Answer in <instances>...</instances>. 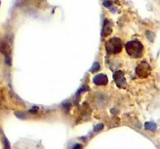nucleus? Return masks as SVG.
<instances>
[{"mask_svg":"<svg viewBox=\"0 0 160 149\" xmlns=\"http://www.w3.org/2000/svg\"><path fill=\"white\" fill-rule=\"evenodd\" d=\"M108 81H109V80H108L107 76L105 74H102V73L96 75L93 79L94 84L99 86L106 85L108 84Z\"/></svg>","mask_w":160,"mask_h":149,"instance_id":"obj_5","label":"nucleus"},{"mask_svg":"<svg viewBox=\"0 0 160 149\" xmlns=\"http://www.w3.org/2000/svg\"><path fill=\"white\" fill-rule=\"evenodd\" d=\"M106 49L109 54H118L123 49L122 41L118 37H112L106 43Z\"/></svg>","mask_w":160,"mask_h":149,"instance_id":"obj_2","label":"nucleus"},{"mask_svg":"<svg viewBox=\"0 0 160 149\" xmlns=\"http://www.w3.org/2000/svg\"><path fill=\"white\" fill-rule=\"evenodd\" d=\"M103 5H104L106 7L109 8L110 7L111 5H112V2H111V0H106V1H105L104 2H103Z\"/></svg>","mask_w":160,"mask_h":149,"instance_id":"obj_12","label":"nucleus"},{"mask_svg":"<svg viewBox=\"0 0 160 149\" xmlns=\"http://www.w3.org/2000/svg\"><path fill=\"white\" fill-rule=\"evenodd\" d=\"M0 4H1V1H0Z\"/></svg>","mask_w":160,"mask_h":149,"instance_id":"obj_16","label":"nucleus"},{"mask_svg":"<svg viewBox=\"0 0 160 149\" xmlns=\"http://www.w3.org/2000/svg\"><path fill=\"white\" fill-rule=\"evenodd\" d=\"M152 71V68L149 64L144 61L142 62L136 68V74L141 78H146L150 75Z\"/></svg>","mask_w":160,"mask_h":149,"instance_id":"obj_3","label":"nucleus"},{"mask_svg":"<svg viewBox=\"0 0 160 149\" xmlns=\"http://www.w3.org/2000/svg\"><path fill=\"white\" fill-rule=\"evenodd\" d=\"M100 69V64L98 63V62H95V63L92 65V68H91L90 71L92 72V73H95V72L98 71Z\"/></svg>","mask_w":160,"mask_h":149,"instance_id":"obj_9","label":"nucleus"},{"mask_svg":"<svg viewBox=\"0 0 160 149\" xmlns=\"http://www.w3.org/2000/svg\"><path fill=\"white\" fill-rule=\"evenodd\" d=\"M81 148V146L80 145H76V146L73 147V148Z\"/></svg>","mask_w":160,"mask_h":149,"instance_id":"obj_15","label":"nucleus"},{"mask_svg":"<svg viewBox=\"0 0 160 149\" xmlns=\"http://www.w3.org/2000/svg\"><path fill=\"white\" fill-rule=\"evenodd\" d=\"M112 33V26H111V23L109 20L107 19L104 20V25H103L102 29V34L105 37H107L109 34Z\"/></svg>","mask_w":160,"mask_h":149,"instance_id":"obj_6","label":"nucleus"},{"mask_svg":"<svg viewBox=\"0 0 160 149\" xmlns=\"http://www.w3.org/2000/svg\"><path fill=\"white\" fill-rule=\"evenodd\" d=\"M126 51L131 57L138 59L143 56L144 46L139 41H131L127 43Z\"/></svg>","mask_w":160,"mask_h":149,"instance_id":"obj_1","label":"nucleus"},{"mask_svg":"<svg viewBox=\"0 0 160 149\" xmlns=\"http://www.w3.org/2000/svg\"><path fill=\"white\" fill-rule=\"evenodd\" d=\"M6 62L8 64V65H11V62H12V60H11L10 56H6Z\"/></svg>","mask_w":160,"mask_h":149,"instance_id":"obj_13","label":"nucleus"},{"mask_svg":"<svg viewBox=\"0 0 160 149\" xmlns=\"http://www.w3.org/2000/svg\"><path fill=\"white\" fill-rule=\"evenodd\" d=\"M102 128H103V124L102 123H100V124H98L97 126H95V127L94 128V131H95V132H97V131H101Z\"/></svg>","mask_w":160,"mask_h":149,"instance_id":"obj_11","label":"nucleus"},{"mask_svg":"<svg viewBox=\"0 0 160 149\" xmlns=\"http://www.w3.org/2000/svg\"><path fill=\"white\" fill-rule=\"evenodd\" d=\"M0 50H1V52L3 53L5 56H9V53H10V49L6 44H2L1 48H0Z\"/></svg>","mask_w":160,"mask_h":149,"instance_id":"obj_8","label":"nucleus"},{"mask_svg":"<svg viewBox=\"0 0 160 149\" xmlns=\"http://www.w3.org/2000/svg\"><path fill=\"white\" fill-rule=\"evenodd\" d=\"M113 80L116 84L120 88H125L127 87V81L124 77V73L122 70H118L113 74Z\"/></svg>","mask_w":160,"mask_h":149,"instance_id":"obj_4","label":"nucleus"},{"mask_svg":"<svg viewBox=\"0 0 160 149\" xmlns=\"http://www.w3.org/2000/svg\"><path fill=\"white\" fill-rule=\"evenodd\" d=\"M16 116H17L18 118L20 119H26L27 118V116L25 115L24 113H23V112H16Z\"/></svg>","mask_w":160,"mask_h":149,"instance_id":"obj_10","label":"nucleus"},{"mask_svg":"<svg viewBox=\"0 0 160 149\" xmlns=\"http://www.w3.org/2000/svg\"><path fill=\"white\" fill-rule=\"evenodd\" d=\"M145 128L148 131H155L157 129V126H156V123H152V122H147L145 123Z\"/></svg>","mask_w":160,"mask_h":149,"instance_id":"obj_7","label":"nucleus"},{"mask_svg":"<svg viewBox=\"0 0 160 149\" xmlns=\"http://www.w3.org/2000/svg\"><path fill=\"white\" fill-rule=\"evenodd\" d=\"M3 140H4L5 148H10V146H9V142H8V141H7V139H6V137H4V138H3Z\"/></svg>","mask_w":160,"mask_h":149,"instance_id":"obj_14","label":"nucleus"}]
</instances>
